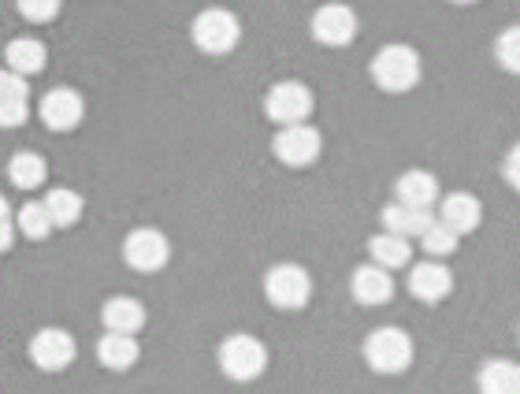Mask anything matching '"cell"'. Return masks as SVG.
I'll list each match as a JSON object with an SVG mask.
<instances>
[{
  "label": "cell",
  "instance_id": "cell-1",
  "mask_svg": "<svg viewBox=\"0 0 520 394\" xmlns=\"http://www.w3.org/2000/svg\"><path fill=\"white\" fill-rule=\"evenodd\" d=\"M364 361L383 372V376H394V372H405L413 365V339L405 335L402 328H379L364 339Z\"/></svg>",
  "mask_w": 520,
  "mask_h": 394
},
{
  "label": "cell",
  "instance_id": "cell-2",
  "mask_svg": "<svg viewBox=\"0 0 520 394\" xmlns=\"http://www.w3.org/2000/svg\"><path fill=\"white\" fill-rule=\"evenodd\" d=\"M372 79L379 90L387 93H405L420 82V56L409 45H387L383 53L372 60Z\"/></svg>",
  "mask_w": 520,
  "mask_h": 394
},
{
  "label": "cell",
  "instance_id": "cell-3",
  "mask_svg": "<svg viewBox=\"0 0 520 394\" xmlns=\"http://www.w3.org/2000/svg\"><path fill=\"white\" fill-rule=\"evenodd\" d=\"M194 45L201 53L223 56L231 53L238 38H242V27H238V15L227 12V8H205V12L194 19Z\"/></svg>",
  "mask_w": 520,
  "mask_h": 394
},
{
  "label": "cell",
  "instance_id": "cell-4",
  "mask_svg": "<svg viewBox=\"0 0 520 394\" xmlns=\"http://www.w3.org/2000/svg\"><path fill=\"white\" fill-rule=\"evenodd\" d=\"M268 365V350L257 335H231L223 339L220 346V368L231 376V380H257L260 372Z\"/></svg>",
  "mask_w": 520,
  "mask_h": 394
},
{
  "label": "cell",
  "instance_id": "cell-5",
  "mask_svg": "<svg viewBox=\"0 0 520 394\" xmlns=\"http://www.w3.org/2000/svg\"><path fill=\"white\" fill-rule=\"evenodd\" d=\"M264 294L279 309H305L312 298V279L298 264H275L264 276Z\"/></svg>",
  "mask_w": 520,
  "mask_h": 394
},
{
  "label": "cell",
  "instance_id": "cell-6",
  "mask_svg": "<svg viewBox=\"0 0 520 394\" xmlns=\"http://www.w3.org/2000/svg\"><path fill=\"white\" fill-rule=\"evenodd\" d=\"M171 257V242L168 235H160L156 227H138L123 238V261L134 272H160Z\"/></svg>",
  "mask_w": 520,
  "mask_h": 394
},
{
  "label": "cell",
  "instance_id": "cell-7",
  "mask_svg": "<svg viewBox=\"0 0 520 394\" xmlns=\"http://www.w3.org/2000/svg\"><path fill=\"white\" fill-rule=\"evenodd\" d=\"M264 112H268V119L283 123V127L305 123L312 112V90L305 82H279L264 97Z\"/></svg>",
  "mask_w": 520,
  "mask_h": 394
},
{
  "label": "cell",
  "instance_id": "cell-8",
  "mask_svg": "<svg viewBox=\"0 0 520 394\" xmlns=\"http://www.w3.org/2000/svg\"><path fill=\"white\" fill-rule=\"evenodd\" d=\"M78 346L75 335L64 328H41L34 339H30V361L41 368V372H64L71 361H75Z\"/></svg>",
  "mask_w": 520,
  "mask_h": 394
},
{
  "label": "cell",
  "instance_id": "cell-9",
  "mask_svg": "<svg viewBox=\"0 0 520 394\" xmlns=\"http://www.w3.org/2000/svg\"><path fill=\"white\" fill-rule=\"evenodd\" d=\"M38 112L49 131L64 134V131H75L78 123H82V116H86V101H82V93L71 90V86H56V90H49L41 97Z\"/></svg>",
  "mask_w": 520,
  "mask_h": 394
},
{
  "label": "cell",
  "instance_id": "cell-10",
  "mask_svg": "<svg viewBox=\"0 0 520 394\" xmlns=\"http://www.w3.org/2000/svg\"><path fill=\"white\" fill-rule=\"evenodd\" d=\"M275 157L290 164V168H305L312 160L320 157V131L309 127V123H294V127H283V131L275 134Z\"/></svg>",
  "mask_w": 520,
  "mask_h": 394
},
{
  "label": "cell",
  "instance_id": "cell-11",
  "mask_svg": "<svg viewBox=\"0 0 520 394\" xmlns=\"http://www.w3.org/2000/svg\"><path fill=\"white\" fill-rule=\"evenodd\" d=\"M312 38L320 45H331V49H342L357 38V15L346 4H327L320 12L312 15Z\"/></svg>",
  "mask_w": 520,
  "mask_h": 394
},
{
  "label": "cell",
  "instance_id": "cell-12",
  "mask_svg": "<svg viewBox=\"0 0 520 394\" xmlns=\"http://www.w3.org/2000/svg\"><path fill=\"white\" fill-rule=\"evenodd\" d=\"M450 290H454V276H450L446 264L424 261L409 272V294L420 298V302H442Z\"/></svg>",
  "mask_w": 520,
  "mask_h": 394
},
{
  "label": "cell",
  "instance_id": "cell-13",
  "mask_svg": "<svg viewBox=\"0 0 520 394\" xmlns=\"http://www.w3.org/2000/svg\"><path fill=\"white\" fill-rule=\"evenodd\" d=\"M350 290L353 298L361 305H383L394 298V283H390V272L387 268H379V264H364L357 268L350 279Z\"/></svg>",
  "mask_w": 520,
  "mask_h": 394
},
{
  "label": "cell",
  "instance_id": "cell-14",
  "mask_svg": "<svg viewBox=\"0 0 520 394\" xmlns=\"http://www.w3.org/2000/svg\"><path fill=\"white\" fill-rule=\"evenodd\" d=\"M101 320L108 331H119V335H138L145 328V305L138 298H127V294H116L108 298L101 309Z\"/></svg>",
  "mask_w": 520,
  "mask_h": 394
},
{
  "label": "cell",
  "instance_id": "cell-15",
  "mask_svg": "<svg viewBox=\"0 0 520 394\" xmlns=\"http://www.w3.org/2000/svg\"><path fill=\"white\" fill-rule=\"evenodd\" d=\"M97 357H101L104 368H112V372H127V368L138 365V357H142V346L134 335H119V331H108L101 342H97Z\"/></svg>",
  "mask_w": 520,
  "mask_h": 394
},
{
  "label": "cell",
  "instance_id": "cell-16",
  "mask_svg": "<svg viewBox=\"0 0 520 394\" xmlns=\"http://www.w3.org/2000/svg\"><path fill=\"white\" fill-rule=\"evenodd\" d=\"M431 224V209H413V205H402L394 201L383 209V231L390 235H402V238H420L428 231Z\"/></svg>",
  "mask_w": 520,
  "mask_h": 394
},
{
  "label": "cell",
  "instance_id": "cell-17",
  "mask_svg": "<svg viewBox=\"0 0 520 394\" xmlns=\"http://www.w3.org/2000/svg\"><path fill=\"white\" fill-rule=\"evenodd\" d=\"M483 220V205L472 194H450L442 201V224L454 227L457 235H468L476 231Z\"/></svg>",
  "mask_w": 520,
  "mask_h": 394
},
{
  "label": "cell",
  "instance_id": "cell-18",
  "mask_svg": "<svg viewBox=\"0 0 520 394\" xmlns=\"http://www.w3.org/2000/svg\"><path fill=\"white\" fill-rule=\"evenodd\" d=\"M4 60H8V71L19 75V79H30L45 67V45L38 38H15L8 41L4 49Z\"/></svg>",
  "mask_w": 520,
  "mask_h": 394
},
{
  "label": "cell",
  "instance_id": "cell-19",
  "mask_svg": "<svg viewBox=\"0 0 520 394\" xmlns=\"http://www.w3.org/2000/svg\"><path fill=\"white\" fill-rule=\"evenodd\" d=\"M439 197V183L428 171H405L398 179V201L402 205H413V209H431Z\"/></svg>",
  "mask_w": 520,
  "mask_h": 394
},
{
  "label": "cell",
  "instance_id": "cell-20",
  "mask_svg": "<svg viewBox=\"0 0 520 394\" xmlns=\"http://www.w3.org/2000/svg\"><path fill=\"white\" fill-rule=\"evenodd\" d=\"M45 175H49V164H45L41 153L23 149V153H15V157L8 160V179H12L19 190H38V186L45 183Z\"/></svg>",
  "mask_w": 520,
  "mask_h": 394
},
{
  "label": "cell",
  "instance_id": "cell-21",
  "mask_svg": "<svg viewBox=\"0 0 520 394\" xmlns=\"http://www.w3.org/2000/svg\"><path fill=\"white\" fill-rule=\"evenodd\" d=\"M368 253H372V261H376L379 268H405L409 257H413V250H409V238L390 235V231H383V235L372 238V242H368Z\"/></svg>",
  "mask_w": 520,
  "mask_h": 394
},
{
  "label": "cell",
  "instance_id": "cell-22",
  "mask_svg": "<svg viewBox=\"0 0 520 394\" xmlns=\"http://www.w3.org/2000/svg\"><path fill=\"white\" fill-rule=\"evenodd\" d=\"M45 209H49L52 227H71L82 220V197L71 186H56L45 194Z\"/></svg>",
  "mask_w": 520,
  "mask_h": 394
},
{
  "label": "cell",
  "instance_id": "cell-23",
  "mask_svg": "<svg viewBox=\"0 0 520 394\" xmlns=\"http://www.w3.org/2000/svg\"><path fill=\"white\" fill-rule=\"evenodd\" d=\"M483 394H520V365L513 361H491L480 372Z\"/></svg>",
  "mask_w": 520,
  "mask_h": 394
},
{
  "label": "cell",
  "instance_id": "cell-24",
  "mask_svg": "<svg viewBox=\"0 0 520 394\" xmlns=\"http://www.w3.org/2000/svg\"><path fill=\"white\" fill-rule=\"evenodd\" d=\"M15 227L23 231L30 242H41V238L52 235V220H49V209H45V201H26L23 209L15 212Z\"/></svg>",
  "mask_w": 520,
  "mask_h": 394
},
{
  "label": "cell",
  "instance_id": "cell-25",
  "mask_svg": "<svg viewBox=\"0 0 520 394\" xmlns=\"http://www.w3.org/2000/svg\"><path fill=\"white\" fill-rule=\"evenodd\" d=\"M420 246H424L428 257H450V253L461 246V235H457L454 227L442 224V220H431L428 231L420 235Z\"/></svg>",
  "mask_w": 520,
  "mask_h": 394
},
{
  "label": "cell",
  "instance_id": "cell-26",
  "mask_svg": "<svg viewBox=\"0 0 520 394\" xmlns=\"http://www.w3.org/2000/svg\"><path fill=\"white\" fill-rule=\"evenodd\" d=\"M494 53H498V64L506 67V71L520 75V27L506 30V34L498 38V45H494Z\"/></svg>",
  "mask_w": 520,
  "mask_h": 394
},
{
  "label": "cell",
  "instance_id": "cell-27",
  "mask_svg": "<svg viewBox=\"0 0 520 394\" xmlns=\"http://www.w3.org/2000/svg\"><path fill=\"white\" fill-rule=\"evenodd\" d=\"M60 4H64V0H15L19 15L30 19V23H49V19H56Z\"/></svg>",
  "mask_w": 520,
  "mask_h": 394
},
{
  "label": "cell",
  "instance_id": "cell-28",
  "mask_svg": "<svg viewBox=\"0 0 520 394\" xmlns=\"http://www.w3.org/2000/svg\"><path fill=\"white\" fill-rule=\"evenodd\" d=\"M30 116V97H12V101H0V127H19Z\"/></svg>",
  "mask_w": 520,
  "mask_h": 394
},
{
  "label": "cell",
  "instance_id": "cell-29",
  "mask_svg": "<svg viewBox=\"0 0 520 394\" xmlns=\"http://www.w3.org/2000/svg\"><path fill=\"white\" fill-rule=\"evenodd\" d=\"M12 97H30V86H26V79H19L4 67L0 71V101H12Z\"/></svg>",
  "mask_w": 520,
  "mask_h": 394
},
{
  "label": "cell",
  "instance_id": "cell-30",
  "mask_svg": "<svg viewBox=\"0 0 520 394\" xmlns=\"http://www.w3.org/2000/svg\"><path fill=\"white\" fill-rule=\"evenodd\" d=\"M502 171H506V179H509V183H513V186H517V190H520V145H517V149H513V153H509V157H506V168H502Z\"/></svg>",
  "mask_w": 520,
  "mask_h": 394
},
{
  "label": "cell",
  "instance_id": "cell-31",
  "mask_svg": "<svg viewBox=\"0 0 520 394\" xmlns=\"http://www.w3.org/2000/svg\"><path fill=\"white\" fill-rule=\"evenodd\" d=\"M12 242H15V224L12 220H4V224H0V253L12 250Z\"/></svg>",
  "mask_w": 520,
  "mask_h": 394
},
{
  "label": "cell",
  "instance_id": "cell-32",
  "mask_svg": "<svg viewBox=\"0 0 520 394\" xmlns=\"http://www.w3.org/2000/svg\"><path fill=\"white\" fill-rule=\"evenodd\" d=\"M12 220V209H8V197H0V224Z\"/></svg>",
  "mask_w": 520,
  "mask_h": 394
},
{
  "label": "cell",
  "instance_id": "cell-33",
  "mask_svg": "<svg viewBox=\"0 0 520 394\" xmlns=\"http://www.w3.org/2000/svg\"><path fill=\"white\" fill-rule=\"evenodd\" d=\"M457 4H472V0H457Z\"/></svg>",
  "mask_w": 520,
  "mask_h": 394
}]
</instances>
